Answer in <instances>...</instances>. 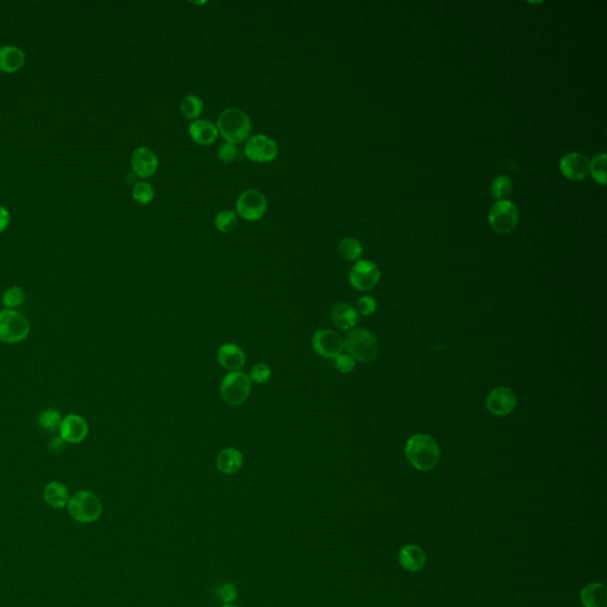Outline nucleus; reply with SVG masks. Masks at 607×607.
Here are the masks:
<instances>
[{
  "label": "nucleus",
  "instance_id": "f257e3e1",
  "mask_svg": "<svg viewBox=\"0 0 607 607\" xmlns=\"http://www.w3.org/2000/svg\"><path fill=\"white\" fill-rule=\"evenodd\" d=\"M406 457L414 469L426 472L438 465L440 449L433 438L427 434H415L406 442Z\"/></svg>",
  "mask_w": 607,
  "mask_h": 607
},
{
  "label": "nucleus",
  "instance_id": "f03ea898",
  "mask_svg": "<svg viewBox=\"0 0 607 607\" xmlns=\"http://www.w3.org/2000/svg\"><path fill=\"white\" fill-rule=\"evenodd\" d=\"M216 127L223 138L236 145L249 137L251 122L248 114L242 110L227 108L219 114Z\"/></svg>",
  "mask_w": 607,
  "mask_h": 607
},
{
  "label": "nucleus",
  "instance_id": "7ed1b4c3",
  "mask_svg": "<svg viewBox=\"0 0 607 607\" xmlns=\"http://www.w3.org/2000/svg\"><path fill=\"white\" fill-rule=\"evenodd\" d=\"M30 322L17 310H0V342L5 344H17L30 335Z\"/></svg>",
  "mask_w": 607,
  "mask_h": 607
},
{
  "label": "nucleus",
  "instance_id": "20e7f679",
  "mask_svg": "<svg viewBox=\"0 0 607 607\" xmlns=\"http://www.w3.org/2000/svg\"><path fill=\"white\" fill-rule=\"evenodd\" d=\"M67 506L70 516L83 524L95 522L102 514L101 501L92 491H77L69 498Z\"/></svg>",
  "mask_w": 607,
  "mask_h": 607
},
{
  "label": "nucleus",
  "instance_id": "39448f33",
  "mask_svg": "<svg viewBox=\"0 0 607 607\" xmlns=\"http://www.w3.org/2000/svg\"><path fill=\"white\" fill-rule=\"evenodd\" d=\"M344 348L354 360L372 362L379 355V343L372 332L365 329H354L344 340Z\"/></svg>",
  "mask_w": 607,
  "mask_h": 607
},
{
  "label": "nucleus",
  "instance_id": "423d86ee",
  "mask_svg": "<svg viewBox=\"0 0 607 607\" xmlns=\"http://www.w3.org/2000/svg\"><path fill=\"white\" fill-rule=\"evenodd\" d=\"M251 381L248 375L239 370L227 374L221 383V397L229 406H241L251 393Z\"/></svg>",
  "mask_w": 607,
  "mask_h": 607
},
{
  "label": "nucleus",
  "instance_id": "0eeeda50",
  "mask_svg": "<svg viewBox=\"0 0 607 607\" xmlns=\"http://www.w3.org/2000/svg\"><path fill=\"white\" fill-rule=\"evenodd\" d=\"M489 221L494 231L506 234L514 231L518 223V210L514 203L506 199L498 201L491 208Z\"/></svg>",
  "mask_w": 607,
  "mask_h": 607
},
{
  "label": "nucleus",
  "instance_id": "6e6552de",
  "mask_svg": "<svg viewBox=\"0 0 607 607\" xmlns=\"http://www.w3.org/2000/svg\"><path fill=\"white\" fill-rule=\"evenodd\" d=\"M267 210V199L260 191L246 190L240 194L236 202V211L242 219L247 221H258Z\"/></svg>",
  "mask_w": 607,
  "mask_h": 607
},
{
  "label": "nucleus",
  "instance_id": "1a4fd4ad",
  "mask_svg": "<svg viewBox=\"0 0 607 607\" xmlns=\"http://www.w3.org/2000/svg\"><path fill=\"white\" fill-rule=\"evenodd\" d=\"M381 278L380 269L369 260L357 261L349 273V281L357 291H370L376 286Z\"/></svg>",
  "mask_w": 607,
  "mask_h": 607
},
{
  "label": "nucleus",
  "instance_id": "9d476101",
  "mask_svg": "<svg viewBox=\"0 0 607 607\" xmlns=\"http://www.w3.org/2000/svg\"><path fill=\"white\" fill-rule=\"evenodd\" d=\"M244 152L251 162L268 163L276 158L279 149L273 139L265 134H256L248 139Z\"/></svg>",
  "mask_w": 607,
  "mask_h": 607
},
{
  "label": "nucleus",
  "instance_id": "9b49d317",
  "mask_svg": "<svg viewBox=\"0 0 607 607\" xmlns=\"http://www.w3.org/2000/svg\"><path fill=\"white\" fill-rule=\"evenodd\" d=\"M312 348L324 358H336L344 349V340L332 330H318L312 336Z\"/></svg>",
  "mask_w": 607,
  "mask_h": 607
},
{
  "label": "nucleus",
  "instance_id": "f8f14e48",
  "mask_svg": "<svg viewBox=\"0 0 607 607\" xmlns=\"http://www.w3.org/2000/svg\"><path fill=\"white\" fill-rule=\"evenodd\" d=\"M60 437L68 444H81L90 433V427L85 417L77 414H69L63 417L60 425Z\"/></svg>",
  "mask_w": 607,
  "mask_h": 607
},
{
  "label": "nucleus",
  "instance_id": "ddd939ff",
  "mask_svg": "<svg viewBox=\"0 0 607 607\" xmlns=\"http://www.w3.org/2000/svg\"><path fill=\"white\" fill-rule=\"evenodd\" d=\"M517 399L514 392L506 387L494 389L486 400V407L496 417H506L514 410Z\"/></svg>",
  "mask_w": 607,
  "mask_h": 607
},
{
  "label": "nucleus",
  "instance_id": "4468645a",
  "mask_svg": "<svg viewBox=\"0 0 607 607\" xmlns=\"http://www.w3.org/2000/svg\"><path fill=\"white\" fill-rule=\"evenodd\" d=\"M133 174L140 178H149L157 171L158 157L150 147L142 146L134 151L131 158Z\"/></svg>",
  "mask_w": 607,
  "mask_h": 607
},
{
  "label": "nucleus",
  "instance_id": "2eb2a0df",
  "mask_svg": "<svg viewBox=\"0 0 607 607\" xmlns=\"http://www.w3.org/2000/svg\"><path fill=\"white\" fill-rule=\"evenodd\" d=\"M563 176L571 181H583L590 171V162L581 153H568L560 160Z\"/></svg>",
  "mask_w": 607,
  "mask_h": 607
},
{
  "label": "nucleus",
  "instance_id": "dca6fc26",
  "mask_svg": "<svg viewBox=\"0 0 607 607\" xmlns=\"http://www.w3.org/2000/svg\"><path fill=\"white\" fill-rule=\"evenodd\" d=\"M217 360L221 367L229 372H239L246 363V354L239 345L227 343L219 349Z\"/></svg>",
  "mask_w": 607,
  "mask_h": 607
},
{
  "label": "nucleus",
  "instance_id": "f3484780",
  "mask_svg": "<svg viewBox=\"0 0 607 607\" xmlns=\"http://www.w3.org/2000/svg\"><path fill=\"white\" fill-rule=\"evenodd\" d=\"M25 53L16 45L0 47V72L15 73L24 65Z\"/></svg>",
  "mask_w": 607,
  "mask_h": 607
},
{
  "label": "nucleus",
  "instance_id": "a211bd4d",
  "mask_svg": "<svg viewBox=\"0 0 607 607\" xmlns=\"http://www.w3.org/2000/svg\"><path fill=\"white\" fill-rule=\"evenodd\" d=\"M189 134L199 145H211L217 139L219 130L209 120H194L189 127Z\"/></svg>",
  "mask_w": 607,
  "mask_h": 607
},
{
  "label": "nucleus",
  "instance_id": "6ab92c4d",
  "mask_svg": "<svg viewBox=\"0 0 607 607\" xmlns=\"http://www.w3.org/2000/svg\"><path fill=\"white\" fill-rule=\"evenodd\" d=\"M399 561L401 566L407 571L419 572L425 566L426 555L420 547L417 544H408L402 547L399 554Z\"/></svg>",
  "mask_w": 607,
  "mask_h": 607
},
{
  "label": "nucleus",
  "instance_id": "aec40b11",
  "mask_svg": "<svg viewBox=\"0 0 607 607\" xmlns=\"http://www.w3.org/2000/svg\"><path fill=\"white\" fill-rule=\"evenodd\" d=\"M332 322L340 330H351L358 322V313L349 304H337L332 308Z\"/></svg>",
  "mask_w": 607,
  "mask_h": 607
},
{
  "label": "nucleus",
  "instance_id": "412c9836",
  "mask_svg": "<svg viewBox=\"0 0 607 607\" xmlns=\"http://www.w3.org/2000/svg\"><path fill=\"white\" fill-rule=\"evenodd\" d=\"M216 465L222 474H236L243 465L242 454L234 447L222 449L216 459Z\"/></svg>",
  "mask_w": 607,
  "mask_h": 607
},
{
  "label": "nucleus",
  "instance_id": "4be33fe9",
  "mask_svg": "<svg viewBox=\"0 0 607 607\" xmlns=\"http://www.w3.org/2000/svg\"><path fill=\"white\" fill-rule=\"evenodd\" d=\"M43 497L49 506L55 509H63L69 502V491L63 483L50 482L45 485Z\"/></svg>",
  "mask_w": 607,
  "mask_h": 607
},
{
  "label": "nucleus",
  "instance_id": "5701e85b",
  "mask_svg": "<svg viewBox=\"0 0 607 607\" xmlns=\"http://www.w3.org/2000/svg\"><path fill=\"white\" fill-rule=\"evenodd\" d=\"M581 601L585 607H606V587L603 583H590L581 591Z\"/></svg>",
  "mask_w": 607,
  "mask_h": 607
},
{
  "label": "nucleus",
  "instance_id": "b1692460",
  "mask_svg": "<svg viewBox=\"0 0 607 607\" xmlns=\"http://www.w3.org/2000/svg\"><path fill=\"white\" fill-rule=\"evenodd\" d=\"M203 106L204 105H203L201 97L190 94V95L184 97L181 102V110H182L183 115L187 119L194 120L202 113Z\"/></svg>",
  "mask_w": 607,
  "mask_h": 607
},
{
  "label": "nucleus",
  "instance_id": "393cba45",
  "mask_svg": "<svg viewBox=\"0 0 607 607\" xmlns=\"http://www.w3.org/2000/svg\"><path fill=\"white\" fill-rule=\"evenodd\" d=\"M338 249H340V256L349 261H357L363 254V248H362L360 241L352 239V238L342 240Z\"/></svg>",
  "mask_w": 607,
  "mask_h": 607
},
{
  "label": "nucleus",
  "instance_id": "a878e982",
  "mask_svg": "<svg viewBox=\"0 0 607 607\" xmlns=\"http://www.w3.org/2000/svg\"><path fill=\"white\" fill-rule=\"evenodd\" d=\"M25 300H26L25 292L23 291V288H18V286L8 288L3 293V297H1L3 306L5 308H8V310H15V308H19V306H22L25 303Z\"/></svg>",
  "mask_w": 607,
  "mask_h": 607
},
{
  "label": "nucleus",
  "instance_id": "bb28decb",
  "mask_svg": "<svg viewBox=\"0 0 607 607\" xmlns=\"http://www.w3.org/2000/svg\"><path fill=\"white\" fill-rule=\"evenodd\" d=\"M62 419L63 417L56 409H45L38 417V424L44 431L53 432L55 429H60Z\"/></svg>",
  "mask_w": 607,
  "mask_h": 607
},
{
  "label": "nucleus",
  "instance_id": "cd10ccee",
  "mask_svg": "<svg viewBox=\"0 0 607 607\" xmlns=\"http://www.w3.org/2000/svg\"><path fill=\"white\" fill-rule=\"evenodd\" d=\"M606 154H597L590 162V172L595 182L605 185L606 184Z\"/></svg>",
  "mask_w": 607,
  "mask_h": 607
},
{
  "label": "nucleus",
  "instance_id": "c85d7f7f",
  "mask_svg": "<svg viewBox=\"0 0 607 607\" xmlns=\"http://www.w3.org/2000/svg\"><path fill=\"white\" fill-rule=\"evenodd\" d=\"M132 196L140 204H149L154 199L153 188L150 183L144 182V181L137 182L134 184Z\"/></svg>",
  "mask_w": 607,
  "mask_h": 607
},
{
  "label": "nucleus",
  "instance_id": "c756f323",
  "mask_svg": "<svg viewBox=\"0 0 607 607\" xmlns=\"http://www.w3.org/2000/svg\"><path fill=\"white\" fill-rule=\"evenodd\" d=\"M511 190H513V182L509 177H506V176H499L491 184V194L494 199H499V201L508 197L511 194Z\"/></svg>",
  "mask_w": 607,
  "mask_h": 607
},
{
  "label": "nucleus",
  "instance_id": "7c9ffc66",
  "mask_svg": "<svg viewBox=\"0 0 607 607\" xmlns=\"http://www.w3.org/2000/svg\"><path fill=\"white\" fill-rule=\"evenodd\" d=\"M236 223H238V219H236V214L234 211H219L215 217V227L217 228V231H221V233H229V231H233Z\"/></svg>",
  "mask_w": 607,
  "mask_h": 607
},
{
  "label": "nucleus",
  "instance_id": "2f4dec72",
  "mask_svg": "<svg viewBox=\"0 0 607 607\" xmlns=\"http://www.w3.org/2000/svg\"><path fill=\"white\" fill-rule=\"evenodd\" d=\"M272 369L265 363H258L251 369L249 373V379L251 382H254L256 385H265L268 381L271 380Z\"/></svg>",
  "mask_w": 607,
  "mask_h": 607
},
{
  "label": "nucleus",
  "instance_id": "473e14b6",
  "mask_svg": "<svg viewBox=\"0 0 607 607\" xmlns=\"http://www.w3.org/2000/svg\"><path fill=\"white\" fill-rule=\"evenodd\" d=\"M217 156H219V160H222L223 163L234 162L238 157L236 145L231 144V142H223L222 145L219 147Z\"/></svg>",
  "mask_w": 607,
  "mask_h": 607
},
{
  "label": "nucleus",
  "instance_id": "72a5a7b5",
  "mask_svg": "<svg viewBox=\"0 0 607 607\" xmlns=\"http://www.w3.org/2000/svg\"><path fill=\"white\" fill-rule=\"evenodd\" d=\"M335 365L340 373L349 374L355 368V360L349 354H340L335 358Z\"/></svg>",
  "mask_w": 607,
  "mask_h": 607
},
{
  "label": "nucleus",
  "instance_id": "f704fd0d",
  "mask_svg": "<svg viewBox=\"0 0 607 607\" xmlns=\"http://www.w3.org/2000/svg\"><path fill=\"white\" fill-rule=\"evenodd\" d=\"M238 588L233 583H226L221 587L219 590V597L224 601V604H233L235 600L238 599Z\"/></svg>",
  "mask_w": 607,
  "mask_h": 607
},
{
  "label": "nucleus",
  "instance_id": "c9c22d12",
  "mask_svg": "<svg viewBox=\"0 0 607 607\" xmlns=\"http://www.w3.org/2000/svg\"><path fill=\"white\" fill-rule=\"evenodd\" d=\"M377 303L373 297H362L358 301V308L363 316H370L376 311Z\"/></svg>",
  "mask_w": 607,
  "mask_h": 607
},
{
  "label": "nucleus",
  "instance_id": "e433bc0d",
  "mask_svg": "<svg viewBox=\"0 0 607 607\" xmlns=\"http://www.w3.org/2000/svg\"><path fill=\"white\" fill-rule=\"evenodd\" d=\"M8 223H10V213L6 208L0 206V233H3L8 228Z\"/></svg>",
  "mask_w": 607,
  "mask_h": 607
},
{
  "label": "nucleus",
  "instance_id": "4c0bfd02",
  "mask_svg": "<svg viewBox=\"0 0 607 607\" xmlns=\"http://www.w3.org/2000/svg\"><path fill=\"white\" fill-rule=\"evenodd\" d=\"M222 607H238L233 605V604H224Z\"/></svg>",
  "mask_w": 607,
  "mask_h": 607
}]
</instances>
